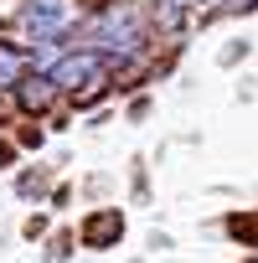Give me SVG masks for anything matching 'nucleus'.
I'll return each instance as SVG.
<instances>
[{
	"mask_svg": "<svg viewBox=\"0 0 258 263\" xmlns=\"http://www.w3.org/2000/svg\"><path fill=\"white\" fill-rule=\"evenodd\" d=\"M88 47L103 52V57H135V52L145 47L140 6H129V0H114V6H103V11L88 21Z\"/></svg>",
	"mask_w": 258,
	"mask_h": 263,
	"instance_id": "obj_1",
	"label": "nucleus"
},
{
	"mask_svg": "<svg viewBox=\"0 0 258 263\" xmlns=\"http://www.w3.org/2000/svg\"><path fill=\"white\" fill-rule=\"evenodd\" d=\"M108 57L103 52H93V47H78V52H67V57H57V67L47 72L52 83H57V93H72L78 103H93V93H103V83H108Z\"/></svg>",
	"mask_w": 258,
	"mask_h": 263,
	"instance_id": "obj_2",
	"label": "nucleus"
},
{
	"mask_svg": "<svg viewBox=\"0 0 258 263\" xmlns=\"http://www.w3.org/2000/svg\"><path fill=\"white\" fill-rule=\"evenodd\" d=\"M72 21V0H26V6L16 11V26L36 42H57Z\"/></svg>",
	"mask_w": 258,
	"mask_h": 263,
	"instance_id": "obj_3",
	"label": "nucleus"
},
{
	"mask_svg": "<svg viewBox=\"0 0 258 263\" xmlns=\"http://www.w3.org/2000/svg\"><path fill=\"white\" fill-rule=\"evenodd\" d=\"M119 237H124V212L119 206H103L83 222V248H119Z\"/></svg>",
	"mask_w": 258,
	"mask_h": 263,
	"instance_id": "obj_4",
	"label": "nucleus"
},
{
	"mask_svg": "<svg viewBox=\"0 0 258 263\" xmlns=\"http://www.w3.org/2000/svg\"><path fill=\"white\" fill-rule=\"evenodd\" d=\"M16 103L26 108V114H47L52 103H57V83L42 72V78H21L16 83Z\"/></svg>",
	"mask_w": 258,
	"mask_h": 263,
	"instance_id": "obj_5",
	"label": "nucleus"
},
{
	"mask_svg": "<svg viewBox=\"0 0 258 263\" xmlns=\"http://www.w3.org/2000/svg\"><path fill=\"white\" fill-rule=\"evenodd\" d=\"M191 6H201V0H155L150 6V21H155V31H181L186 26V16H191Z\"/></svg>",
	"mask_w": 258,
	"mask_h": 263,
	"instance_id": "obj_6",
	"label": "nucleus"
},
{
	"mask_svg": "<svg viewBox=\"0 0 258 263\" xmlns=\"http://www.w3.org/2000/svg\"><path fill=\"white\" fill-rule=\"evenodd\" d=\"M26 67H31V57H26L21 47L0 42V93H6V88H16V83L26 78Z\"/></svg>",
	"mask_w": 258,
	"mask_h": 263,
	"instance_id": "obj_7",
	"label": "nucleus"
},
{
	"mask_svg": "<svg viewBox=\"0 0 258 263\" xmlns=\"http://www.w3.org/2000/svg\"><path fill=\"white\" fill-rule=\"evenodd\" d=\"M212 11H222V16H248V11H258V0H212Z\"/></svg>",
	"mask_w": 258,
	"mask_h": 263,
	"instance_id": "obj_8",
	"label": "nucleus"
},
{
	"mask_svg": "<svg viewBox=\"0 0 258 263\" xmlns=\"http://www.w3.org/2000/svg\"><path fill=\"white\" fill-rule=\"evenodd\" d=\"M6 160H11V145H0V165H6Z\"/></svg>",
	"mask_w": 258,
	"mask_h": 263,
	"instance_id": "obj_9",
	"label": "nucleus"
}]
</instances>
